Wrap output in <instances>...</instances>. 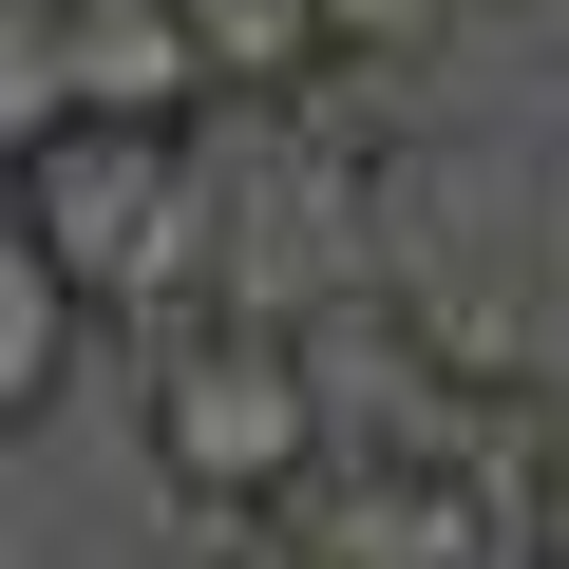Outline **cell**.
I'll return each instance as SVG.
<instances>
[{
	"label": "cell",
	"mask_w": 569,
	"mask_h": 569,
	"mask_svg": "<svg viewBox=\"0 0 569 569\" xmlns=\"http://www.w3.org/2000/svg\"><path fill=\"white\" fill-rule=\"evenodd\" d=\"M133 437L171 493L209 512H284L323 475V323H266V305H171L152 323V380H133Z\"/></svg>",
	"instance_id": "obj_1"
},
{
	"label": "cell",
	"mask_w": 569,
	"mask_h": 569,
	"mask_svg": "<svg viewBox=\"0 0 569 569\" xmlns=\"http://www.w3.org/2000/svg\"><path fill=\"white\" fill-rule=\"evenodd\" d=\"M20 228L96 284L114 323H171V305H209V228H228V190L190 171V133H152V114H77V133L20 152Z\"/></svg>",
	"instance_id": "obj_2"
},
{
	"label": "cell",
	"mask_w": 569,
	"mask_h": 569,
	"mask_svg": "<svg viewBox=\"0 0 569 569\" xmlns=\"http://www.w3.org/2000/svg\"><path fill=\"white\" fill-rule=\"evenodd\" d=\"M58 77H77V114H152V133L209 114V39H190V0H58Z\"/></svg>",
	"instance_id": "obj_3"
},
{
	"label": "cell",
	"mask_w": 569,
	"mask_h": 569,
	"mask_svg": "<svg viewBox=\"0 0 569 569\" xmlns=\"http://www.w3.org/2000/svg\"><path fill=\"white\" fill-rule=\"evenodd\" d=\"M96 323H114L96 284H77V266H58L39 228H0V437L77 399V361H96Z\"/></svg>",
	"instance_id": "obj_4"
},
{
	"label": "cell",
	"mask_w": 569,
	"mask_h": 569,
	"mask_svg": "<svg viewBox=\"0 0 569 569\" xmlns=\"http://www.w3.org/2000/svg\"><path fill=\"white\" fill-rule=\"evenodd\" d=\"M190 39H209V96L305 114V96L342 77V0H190Z\"/></svg>",
	"instance_id": "obj_5"
},
{
	"label": "cell",
	"mask_w": 569,
	"mask_h": 569,
	"mask_svg": "<svg viewBox=\"0 0 569 569\" xmlns=\"http://www.w3.org/2000/svg\"><path fill=\"white\" fill-rule=\"evenodd\" d=\"M456 39V0H342V77H418Z\"/></svg>",
	"instance_id": "obj_6"
},
{
	"label": "cell",
	"mask_w": 569,
	"mask_h": 569,
	"mask_svg": "<svg viewBox=\"0 0 569 569\" xmlns=\"http://www.w3.org/2000/svg\"><path fill=\"white\" fill-rule=\"evenodd\" d=\"M531 569H569V456L531 475Z\"/></svg>",
	"instance_id": "obj_7"
}]
</instances>
